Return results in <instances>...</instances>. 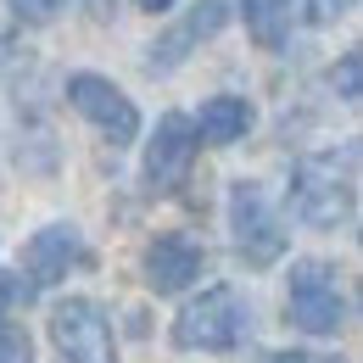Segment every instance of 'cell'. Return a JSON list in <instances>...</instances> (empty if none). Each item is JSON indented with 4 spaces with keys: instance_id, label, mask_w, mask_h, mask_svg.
<instances>
[{
    "instance_id": "ba28073f",
    "label": "cell",
    "mask_w": 363,
    "mask_h": 363,
    "mask_svg": "<svg viewBox=\"0 0 363 363\" xmlns=\"http://www.w3.org/2000/svg\"><path fill=\"white\" fill-rule=\"evenodd\" d=\"M224 23H229V6H224V0H196V6L179 17V23H174V28H168V34L151 45V73H168V67H179L184 56L201 45V40H213Z\"/></svg>"
},
{
    "instance_id": "5bb4252c",
    "label": "cell",
    "mask_w": 363,
    "mask_h": 363,
    "mask_svg": "<svg viewBox=\"0 0 363 363\" xmlns=\"http://www.w3.org/2000/svg\"><path fill=\"white\" fill-rule=\"evenodd\" d=\"M62 6H67V0H11V11H17L23 23H50Z\"/></svg>"
},
{
    "instance_id": "2e32d148",
    "label": "cell",
    "mask_w": 363,
    "mask_h": 363,
    "mask_svg": "<svg viewBox=\"0 0 363 363\" xmlns=\"http://www.w3.org/2000/svg\"><path fill=\"white\" fill-rule=\"evenodd\" d=\"M347 6H352V0H302V17H308V23H335Z\"/></svg>"
},
{
    "instance_id": "8992f818",
    "label": "cell",
    "mask_w": 363,
    "mask_h": 363,
    "mask_svg": "<svg viewBox=\"0 0 363 363\" xmlns=\"http://www.w3.org/2000/svg\"><path fill=\"white\" fill-rule=\"evenodd\" d=\"M291 201H296L302 224H313V229H335V224L352 218V184H341L330 168H318V162H308V168L296 174Z\"/></svg>"
},
{
    "instance_id": "8fae6325",
    "label": "cell",
    "mask_w": 363,
    "mask_h": 363,
    "mask_svg": "<svg viewBox=\"0 0 363 363\" xmlns=\"http://www.w3.org/2000/svg\"><path fill=\"white\" fill-rule=\"evenodd\" d=\"M246 129H252V106L240 95H213L201 106V118H196V140H207V145H229Z\"/></svg>"
},
{
    "instance_id": "9c48e42d",
    "label": "cell",
    "mask_w": 363,
    "mask_h": 363,
    "mask_svg": "<svg viewBox=\"0 0 363 363\" xmlns=\"http://www.w3.org/2000/svg\"><path fill=\"white\" fill-rule=\"evenodd\" d=\"M201 263H207V252H201L190 235H157V240L145 246V279H151V291H162V296L196 285Z\"/></svg>"
},
{
    "instance_id": "277c9868",
    "label": "cell",
    "mask_w": 363,
    "mask_h": 363,
    "mask_svg": "<svg viewBox=\"0 0 363 363\" xmlns=\"http://www.w3.org/2000/svg\"><path fill=\"white\" fill-rule=\"evenodd\" d=\"M229 224H235L240 257H246L252 269H269L274 257L285 252V229L274 218L263 184H235V190H229Z\"/></svg>"
},
{
    "instance_id": "52a82bcc",
    "label": "cell",
    "mask_w": 363,
    "mask_h": 363,
    "mask_svg": "<svg viewBox=\"0 0 363 363\" xmlns=\"http://www.w3.org/2000/svg\"><path fill=\"white\" fill-rule=\"evenodd\" d=\"M196 145H201L196 123L184 112H168L157 123V135H151V151H145V179L157 184V190H174L190 174V162H196Z\"/></svg>"
},
{
    "instance_id": "4fadbf2b",
    "label": "cell",
    "mask_w": 363,
    "mask_h": 363,
    "mask_svg": "<svg viewBox=\"0 0 363 363\" xmlns=\"http://www.w3.org/2000/svg\"><path fill=\"white\" fill-rule=\"evenodd\" d=\"M0 363H34L28 335H23V330H11V324H0Z\"/></svg>"
},
{
    "instance_id": "3957f363",
    "label": "cell",
    "mask_w": 363,
    "mask_h": 363,
    "mask_svg": "<svg viewBox=\"0 0 363 363\" xmlns=\"http://www.w3.org/2000/svg\"><path fill=\"white\" fill-rule=\"evenodd\" d=\"M285 313L296 330H308V335H335L341 330V318H347V302H341V285H335V269L330 263H296L291 269V302H285Z\"/></svg>"
},
{
    "instance_id": "7c38bea8",
    "label": "cell",
    "mask_w": 363,
    "mask_h": 363,
    "mask_svg": "<svg viewBox=\"0 0 363 363\" xmlns=\"http://www.w3.org/2000/svg\"><path fill=\"white\" fill-rule=\"evenodd\" d=\"M246 34L257 45H279L291 34V0H246Z\"/></svg>"
},
{
    "instance_id": "ac0fdd59",
    "label": "cell",
    "mask_w": 363,
    "mask_h": 363,
    "mask_svg": "<svg viewBox=\"0 0 363 363\" xmlns=\"http://www.w3.org/2000/svg\"><path fill=\"white\" fill-rule=\"evenodd\" d=\"M274 363H335V358H318V352H279Z\"/></svg>"
},
{
    "instance_id": "9a60e30c",
    "label": "cell",
    "mask_w": 363,
    "mask_h": 363,
    "mask_svg": "<svg viewBox=\"0 0 363 363\" xmlns=\"http://www.w3.org/2000/svg\"><path fill=\"white\" fill-rule=\"evenodd\" d=\"M28 296H34V285H28L23 274H0V313L17 308V302H28Z\"/></svg>"
},
{
    "instance_id": "7a4b0ae2",
    "label": "cell",
    "mask_w": 363,
    "mask_h": 363,
    "mask_svg": "<svg viewBox=\"0 0 363 363\" xmlns=\"http://www.w3.org/2000/svg\"><path fill=\"white\" fill-rule=\"evenodd\" d=\"M50 341L67 363H118V341H112V318L84 296L56 302L50 313Z\"/></svg>"
},
{
    "instance_id": "5b68a950",
    "label": "cell",
    "mask_w": 363,
    "mask_h": 363,
    "mask_svg": "<svg viewBox=\"0 0 363 363\" xmlns=\"http://www.w3.org/2000/svg\"><path fill=\"white\" fill-rule=\"evenodd\" d=\"M67 101H73V106H79V112H84L112 145H129V140L140 135L135 101L118 90L112 79H101V73H73V79H67Z\"/></svg>"
},
{
    "instance_id": "6da1fadb",
    "label": "cell",
    "mask_w": 363,
    "mask_h": 363,
    "mask_svg": "<svg viewBox=\"0 0 363 363\" xmlns=\"http://www.w3.org/2000/svg\"><path fill=\"white\" fill-rule=\"evenodd\" d=\"M246 330V302L235 285H207L201 296H190L174 318V347L179 352H229Z\"/></svg>"
},
{
    "instance_id": "e0dca14e",
    "label": "cell",
    "mask_w": 363,
    "mask_h": 363,
    "mask_svg": "<svg viewBox=\"0 0 363 363\" xmlns=\"http://www.w3.org/2000/svg\"><path fill=\"white\" fill-rule=\"evenodd\" d=\"M341 95L358 101V56H341Z\"/></svg>"
},
{
    "instance_id": "d6986e66",
    "label": "cell",
    "mask_w": 363,
    "mask_h": 363,
    "mask_svg": "<svg viewBox=\"0 0 363 363\" xmlns=\"http://www.w3.org/2000/svg\"><path fill=\"white\" fill-rule=\"evenodd\" d=\"M140 11H151V17H162V11H168V6H174V0H135Z\"/></svg>"
},
{
    "instance_id": "30bf717a",
    "label": "cell",
    "mask_w": 363,
    "mask_h": 363,
    "mask_svg": "<svg viewBox=\"0 0 363 363\" xmlns=\"http://www.w3.org/2000/svg\"><path fill=\"white\" fill-rule=\"evenodd\" d=\"M73 263H84V240L73 224H45L28 246H23V269H28V285H56L67 279Z\"/></svg>"
}]
</instances>
